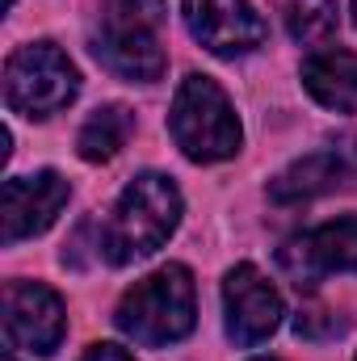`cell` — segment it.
Wrapping results in <instances>:
<instances>
[{"label":"cell","instance_id":"6da1fadb","mask_svg":"<svg viewBox=\"0 0 357 361\" xmlns=\"http://www.w3.org/2000/svg\"><path fill=\"white\" fill-rule=\"evenodd\" d=\"M181 223V193L177 185L160 173H139L131 180L105 227H101V240L97 248L105 252L109 265H131V261H143L152 257L156 248H164V240L177 231Z\"/></svg>","mask_w":357,"mask_h":361},{"label":"cell","instance_id":"7a4b0ae2","mask_svg":"<svg viewBox=\"0 0 357 361\" xmlns=\"http://www.w3.org/2000/svg\"><path fill=\"white\" fill-rule=\"evenodd\" d=\"M164 0H101L92 55L122 80L152 85L164 76L169 55L160 47Z\"/></svg>","mask_w":357,"mask_h":361},{"label":"cell","instance_id":"3957f363","mask_svg":"<svg viewBox=\"0 0 357 361\" xmlns=\"http://www.w3.org/2000/svg\"><path fill=\"white\" fill-rule=\"evenodd\" d=\"M193 315H198L193 273L185 265H164V269L135 281L122 294V302L114 311V324L135 345L160 349V345H173V341L193 332Z\"/></svg>","mask_w":357,"mask_h":361},{"label":"cell","instance_id":"277c9868","mask_svg":"<svg viewBox=\"0 0 357 361\" xmlns=\"http://www.w3.org/2000/svg\"><path fill=\"white\" fill-rule=\"evenodd\" d=\"M169 130H173L181 152L198 164L231 160L240 152L236 109H231L227 92L210 76H185L181 80L177 97H173V114H169Z\"/></svg>","mask_w":357,"mask_h":361},{"label":"cell","instance_id":"5b68a950","mask_svg":"<svg viewBox=\"0 0 357 361\" xmlns=\"http://www.w3.org/2000/svg\"><path fill=\"white\" fill-rule=\"evenodd\" d=\"M80 92L76 63L55 42H25L4 63V101L21 118H51Z\"/></svg>","mask_w":357,"mask_h":361},{"label":"cell","instance_id":"8992f818","mask_svg":"<svg viewBox=\"0 0 357 361\" xmlns=\"http://www.w3.org/2000/svg\"><path fill=\"white\" fill-rule=\"evenodd\" d=\"M68 332L63 298L42 281H8L4 286V341L25 353H55Z\"/></svg>","mask_w":357,"mask_h":361},{"label":"cell","instance_id":"52a82bcc","mask_svg":"<svg viewBox=\"0 0 357 361\" xmlns=\"http://www.w3.org/2000/svg\"><path fill=\"white\" fill-rule=\"evenodd\" d=\"M189 34L223 59L248 55L265 42V21L248 0H181Z\"/></svg>","mask_w":357,"mask_h":361},{"label":"cell","instance_id":"ba28073f","mask_svg":"<svg viewBox=\"0 0 357 361\" xmlns=\"http://www.w3.org/2000/svg\"><path fill=\"white\" fill-rule=\"evenodd\" d=\"M223 311H227V336L236 345L253 349L277 332L282 294L257 265H236L223 281Z\"/></svg>","mask_w":357,"mask_h":361},{"label":"cell","instance_id":"9c48e42d","mask_svg":"<svg viewBox=\"0 0 357 361\" xmlns=\"http://www.w3.org/2000/svg\"><path fill=\"white\" fill-rule=\"evenodd\" d=\"M277 265L290 273L298 290L315 286L328 273H357V219H337V223L294 235L277 252Z\"/></svg>","mask_w":357,"mask_h":361},{"label":"cell","instance_id":"30bf717a","mask_svg":"<svg viewBox=\"0 0 357 361\" xmlns=\"http://www.w3.org/2000/svg\"><path fill=\"white\" fill-rule=\"evenodd\" d=\"M68 197H72V185L51 169L34 177H8L4 180V244L13 248L21 240L42 235L59 219Z\"/></svg>","mask_w":357,"mask_h":361},{"label":"cell","instance_id":"8fae6325","mask_svg":"<svg viewBox=\"0 0 357 361\" xmlns=\"http://www.w3.org/2000/svg\"><path fill=\"white\" fill-rule=\"evenodd\" d=\"M349 177V164H345V152H311L303 160H294L286 173L269 180V197L282 202V206H298V202H311V197H324L332 189H341Z\"/></svg>","mask_w":357,"mask_h":361},{"label":"cell","instance_id":"7c38bea8","mask_svg":"<svg viewBox=\"0 0 357 361\" xmlns=\"http://www.w3.org/2000/svg\"><path fill=\"white\" fill-rule=\"evenodd\" d=\"M303 85L324 109L349 114V109H357V55H349V51H315V55H307Z\"/></svg>","mask_w":357,"mask_h":361},{"label":"cell","instance_id":"4fadbf2b","mask_svg":"<svg viewBox=\"0 0 357 361\" xmlns=\"http://www.w3.org/2000/svg\"><path fill=\"white\" fill-rule=\"evenodd\" d=\"M131 130H135V114L126 105H101V109L89 114V122L80 126L76 147H80V156L89 164H101V160H114L126 147Z\"/></svg>","mask_w":357,"mask_h":361},{"label":"cell","instance_id":"5bb4252c","mask_svg":"<svg viewBox=\"0 0 357 361\" xmlns=\"http://www.w3.org/2000/svg\"><path fill=\"white\" fill-rule=\"evenodd\" d=\"M286 30L303 47H324L337 34V0H286Z\"/></svg>","mask_w":357,"mask_h":361},{"label":"cell","instance_id":"9a60e30c","mask_svg":"<svg viewBox=\"0 0 357 361\" xmlns=\"http://www.w3.org/2000/svg\"><path fill=\"white\" fill-rule=\"evenodd\" d=\"M80 361H135V357H131L122 345H105V341H101V345H89V353Z\"/></svg>","mask_w":357,"mask_h":361},{"label":"cell","instance_id":"2e32d148","mask_svg":"<svg viewBox=\"0 0 357 361\" xmlns=\"http://www.w3.org/2000/svg\"><path fill=\"white\" fill-rule=\"evenodd\" d=\"M4 361H17V357H13V353H4Z\"/></svg>","mask_w":357,"mask_h":361},{"label":"cell","instance_id":"e0dca14e","mask_svg":"<svg viewBox=\"0 0 357 361\" xmlns=\"http://www.w3.org/2000/svg\"><path fill=\"white\" fill-rule=\"evenodd\" d=\"M353 21H357V0H353Z\"/></svg>","mask_w":357,"mask_h":361},{"label":"cell","instance_id":"ac0fdd59","mask_svg":"<svg viewBox=\"0 0 357 361\" xmlns=\"http://www.w3.org/2000/svg\"><path fill=\"white\" fill-rule=\"evenodd\" d=\"M257 361H273V357H257Z\"/></svg>","mask_w":357,"mask_h":361}]
</instances>
